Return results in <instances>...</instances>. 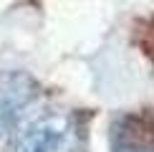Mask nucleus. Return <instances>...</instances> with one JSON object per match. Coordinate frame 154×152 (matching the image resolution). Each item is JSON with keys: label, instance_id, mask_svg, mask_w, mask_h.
I'll return each instance as SVG.
<instances>
[{"label": "nucleus", "instance_id": "nucleus-3", "mask_svg": "<svg viewBox=\"0 0 154 152\" xmlns=\"http://www.w3.org/2000/svg\"><path fill=\"white\" fill-rule=\"evenodd\" d=\"M114 152H154V122L129 117L114 127Z\"/></svg>", "mask_w": 154, "mask_h": 152}, {"label": "nucleus", "instance_id": "nucleus-2", "mask_svg": "<svg viewBox=\"0 0 154 152\" xmlns=\"http://www.w3.org/2000/svg\"><path fill=\"white\" fill-rule=\"evenodd\" d=\"M33 84L25 76L10 74L0 79V132L15 129L33 101Z\"/></svg>", "mask_w": 154, "mask_h": 152}, {"label": "nucleus", "instance_id": "nucleus-1", "mask_svg": "<svg viewBox=\"0 0 154 152\" xmlns=\"http://www.w3.org/2000/svg\"><path fill=\"white\" fill-rule=\"evenodd\" d=\"M10 152H83L81 129L66 112H41L15 127Z\"/></svg>", "mask_w": 154, "mask_h": 152}]
</instances>
